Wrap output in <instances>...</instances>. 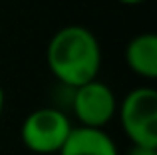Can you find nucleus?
Returning <instances> with one entry per match:
<instances>
[{
	"mask_svg": "<svg viewBox=\"0 0 157 155\" xmlns=\"http://www.w3.org/2000/svg\"><path fill=\"white\" fill-rule=\"evenodd\" d=\"M46 62L52 76L74 89L98 78L101 68V46L86 26H64L48 44Z\"/></svg>",
	"mask_w": 157,
	"mask_h": 155,
	"instance_id": "nucleus-1",
	"label": "nucleus"
},
{
	"mask_svg": "<svg viewBox=\"0 0 157 155\" xmlns=\"http://www.w3.org/2000/svg\"><path fill=\"white\" fill-rule=\"evenodd\" d=\"M72 121L62 109L56 108H38L28 113L20 127V139L24 147L38 155L58 153L66 143Z\"/></svg>",
	"mask_w": 157,
	"mask_h": 155,
	"instance_id": "nucleus-3",
	"label": "nucleus"
},
{
	"mask_svg": "<svg viewBox=\"0 0 157 155\" xmlns=\"http://www.w3.org/2000/svg\"><path fill=\"white\" fill-rule=\"evenodd\" d=\"M127 155H157V147H139V145H131Z\"/></svg>",
	"mask_w": 157,
	"mask_h": 155,
	"instance_id": "nucleus-7",
	"label": "nucleus"
},
{
	"mask_svg": "<svg viewBox=\"0 0 157 155\" xmlns=\"http://www.w3.org/2000/svg\"><path fill=\"white\" fill-rule=\"evenodd\" d=\"M119 4H125V6H137V4H143L145 0H117Z\"/></svg>",
	"mask_w": 157,
	"mask_h": 155,
	"instance_id": "nucleus-8",
	"label": "nucleus"
},
{
	"mask_svg": "<svg viewBox=\"0 0 157 155\" xmlns=\"http://www.w3.org/2000/svg\"><path fill=\"white\" fill-rule=\"evenodd\" d=\"M117 117L131 145L157 147V89L139 85L117 104Z\"/></svg>",
	"mask_w": 157,
	"mask_h": 155,
	"instance_id": "nucleus-2",
	"label": "nucleus"
},
{
	"mask_svg": "<svg viewBox=\"0 0 157 155\" xmlns=\"http://www.w3.org/2000/svg\"><path fill=\"white\" fill-rule=\"evenodd\" d=\"M60 155H119V149L111 135L100 127H72L66 143L58 151Z\"/></svg>",
	"mask_w": 157,
	"mask_h": 155,
	"instance_id": "nucleus-5",
	"label": "nucleus"
},
{
	"mask_svg": "<svg viewBox=\"0 0 157 155\" xmlns=\"http://www.w3.org/2000/svg\"><path fill=\"white\" fill-rule=\"evenodd\" d=\"M125 62L135 76L153 81L157 78V36L143 32L125 46Z\"/></svg>",
	"mask_w": 157,
	"mask_h": 155,
	"instance_id": "nucleus-6",
	"label": "nucleus"
},
{
	"mask_svg": "<svg viewBox=\"0 0 157 155\" xmlns=\"http://www.w3.org/2000/svg\"><path fill=\"white\" fill-rule=\"evenodd\" d=\"M117 104L113 89L98 78L74 88L72 112L84 127L105 129V125L117 115Z\"/></svg>",
	"mask_w": 157,
	"mask_h": 155,
	"instance_id": "nucleus-4",
	"label": "nucleus"
},
{
	"mask_svg": "<svg viewBox=\"0 0 157 155\" xmlns=\"http://www.w3.org/2000/svg\"><path fill=\"white\" fill-rule=\"evenodd\" d=\"M2 109H4V89L0 85V115H2Z\"/></svg>",
	"mask_w": 157,
	"mask_h": 155,
	"instance_id": "nucleus-9",
	"label": "nucleus"
}]
</instances>
